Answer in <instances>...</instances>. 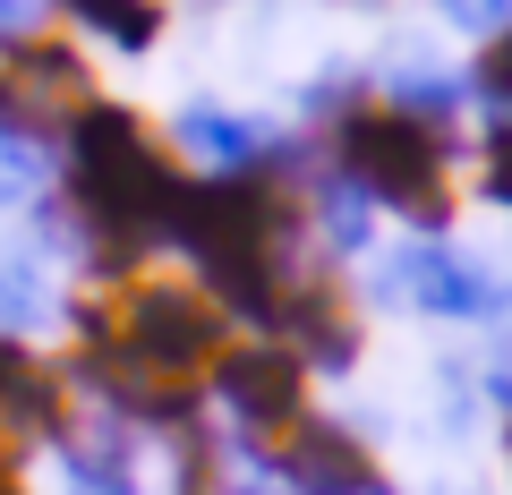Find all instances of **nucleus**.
<instances>
[{
  "instance_id": "f257e3e1",
  "label": "nucleus",
  "mask_w": 512,
  "mask_h": 495,
  "mask_svg": "<svg viewBox=\"0 0 512 495\" xmlns=\"http://www.w3.org/2000/svg\"><path fill=\"white\" fill-rule=\"evenodd\" d=\"M180 197H188L180 154L128 103L77 111V129H69V205L86 222V239H137V248H154L180 222Z\"/></svg>"
},
{
  "instance_id": "f03ea898",
  "label": "nucleus",
  "mask_w": 512,
  "mask_h": 495,
  "mask_svg": "<svg viewBox=\"0 0 512 495\" xmlns=\"http://www.w3.org/2000/svg\"><path fill=\"white\" fill-rule=\"evenodd\" d=\"M333 163L367 205H393L419 231L453 222V137L402 103H350L333 120Z\"/></svg>"
},
{
  "instance_id": "7ed1b4c3",
  "label": "nucleus",
  "mask_w": 512,
  "mask_h": 495,
  "mask_svg": "<svg viewBox=\"0 0 512 495\" xmlns=\"http://www.w3.org/2000/svg\"><path fill=\"white\" fill-rule=\"evenodd\" d=\"M111 316H120V350L163 367V376H214V359L231 350V316L214 308L205 282L180 274H137Z\"/></svg>"
},
{
  "instance_id": "20e7f679",
  "label": "nucleus",
  "mask_w": 512,
  "mask_h": 495,
  "mask_svg": "<svg viewBox=\"0 0 512 495\" xmlns=\"http://www.w3.org/2000/svg\"><path fill=\"white\" fill-rule=\"evenodd\" d=\"M214 402L248 427L256 444H282L299 419H308V367L282 342H231L214 359Z\"/></svg>"
},
{
  "instance_id": "39448f33",
  "label": "nucleus",
  "mask_w": 512,
  "mask_h": 495,
  "mask_svg": "<svg viewBox=\"0 0 512 495\" xmlns=\"http://www.w3.org/2000/svg\"><path fill=\"white\" fill-rule=\"evenodd\" d=\"M265 461H274V478L291 495H393V487H384V470H376V453H367L342 419H316V410Z\"/></svg>"
},
{
  "instance_id": "423d86ee",
  "label": "nucleus",
  "mask_w": 512,
  "mask_h": 495,
  "mask_svg": "<svg viewBox=\"0 0 512 495\" xmlns=\"http://www.w3.org/2000/svg\"><path fill=\"white\" fill-rule=\"evenodd\" d=\"M274 333H291L282 350H291L299 367H325V376H342V367L359 359V316H350V299L333 291L325 274H299L291 291H282Z\"/></svg>"
},
{
  "instance_id": "0eeeda50",
  "label": "nucleus",
  "mask_w": 512,
  "mask_h": 495,
  "mask_svg": "<svg viewBox=\"0 0 512 495\" xmlns=\"http://www.w3.org/2000/svg\"><path fill=\"white\" fill-rule=\"evenodd\" d=\"M384 291H402L410 308H427V316H495L487 265L461 257V248H402L393 274H384Z\"/></svg>"
},
{
  "instance_id": "6e6552de",
  "label": "nucleus",
  "mask_w": 512,
  "mask_h": 495,
  "mask_svg": "<svg viewBox=\"0 0 512 495\" xmlns=\"http://www.w3.org/2000/svg\"><path fill=\"white\" fill-rule=\"evenodd\" d=\"M60 470L77 495H137V461H128V427L120 410H94L86 427L60 436Z\"/></svg>"
},
{
  "instance_id": "1a4fd4ad",
  "label": "nucleus",
  "mask_w": 512,
  "mask_h": 495,
  "mask_svg": "<svg viewBox=\"0 0 512 495\" xmlns=\"http://www.w3.org/2000/svg\"><path fill=\"white\" fill-rule=\"evenodd\" d=\"M180 154H197V163H214V171H248L256 154H265V129L239 120V111L188 103V111H180Z\"/></svg>"
},
{
  "instance_id": "9d476101",
  "label": "nucleus",
  "mask_w": 512,
  "mask_h": 495,
  "mask_svg": "<svg viewBox=\"0 0 512 495\" xmlns=\"http://www.w3.org/2000/svg\"><path fill=\"white\" fill-rule=\"evenodd\" d=\"M77 26H94L103 43H120V52H154L163 43V0H60Z\"/></svg>"
},
{
  "instance_id": "9b49d317",
  "label": "nucleus",
  "mask_w": 512,
  "mask_h": 495,
  "mask_svg": "<svg viewBox=\"0 0 512 495\" xmlns=\"http://www.w3.org/2000/svg\"><path fill=\"white\" fill-rule=\"evenodd\" d=\"M52 325V282L35 274V265H0V342H35V333Z\"/></svg>"
},
{
  "instance_id": "f8f14e48",
  "label": "nucleus",
  "mask_w": 512,
  "mask_h": 495,
  "mask_svg": "<svg viewBox=\"0 0 512 495\" xmlns=\"http://www.w3.org/2000/svg\"><path fill=\"white\" fill-rule=\"evenodd\" d=\"M367 214H376V205H367L342 171H333V180H316V222L333 231V248H367Z\"/></svg>"
},
{
  "instance_id": "ddd939ff",
  "label": "nucleus",
  "mask_w": 512,
  "mask_h": 495,
  "mask_svg": "<svg viewBox=\"0 0 512 495\" xmlns=\"http://www.w3.org/2000/svg\"><path fill=\"white\" fill-rule=\"evenodd\" d=\"M470 86L487 94L495 111H512V26H504V35H495V43H487V52H478V69H470Z\"/></svg>"
},
{
  "instance_id": "4468645a",
  "label": "nucleus",
  "mask_w": 512,
  "mask_h": 495,
  "mask_svg": "<svg viewBox=\"0 0 512 495\" xmlns=\"http://www.w3.org/2000/svg\"><path fill=\"white\" fill-rule=\"evenodd\" d=\"M478 188H487L495 205H512V111L487 129V163H478Z\"/></svg>"
},
{
  "instance_id": "2eb2a0df",
  "label": "nucleus",
  "mask_w": 512,
  "mask_h": 495,
  "mask_svg": "<svg viewBox=\"0 0 512 495\" xmlns=\"http://www.w3.org/2000/svg\"><path fill=\"white\" fill-rule=\"evenodd\" d=\"M444 18L470 26V35H504V26H512V0H444Z\"/></svg>"
},
{
  "instance_id": "dca6fc26",
  "label": "nucleus",
  "mask_w": 512,
  "mask_h": 495,
  "mask_svg": "<svg viewBox=\"0 0 512 495\" xmlns=\"http://www.w3.org/2000/svg\"><path fill=\"white\" fill-rule=\"evenodd\" d=\"M487 385H495V402H504V410H512V342H504V350H495V367H487Z\"/></svg>"
},
{
  "instance_id": "f3484780",
  "label": "nucleus",
  "mask_w": 512,
  "mask_h": 495,
  "mask_svg": "<svg viewBox=\"0 0 512 495\" xmlns=\"http://www.w3.org/2000/svg\"><path fill=\"white\" fill-rule=\"evenodd\" d=\"M26 35V0H0V43H18Z\"/></svg>"
},
{
  "instance_id": "a211bd4d",
  "label": "nucleus",
  "mask_w": 512,
  "mask_h": 495,
  "mask_svg": "<svg viewBox=\"0 0 512 495\" xmlns=\"http://www.w3.org/2000/svg\"><path fill=\"white\" fill-rule=\"evenodd\" d=\"M18 487V444H0V495Z\"/></svg>"
},
{
  "instance_id": "6ab92c4d",
  "label": "nucleus",
  "mask_w": 512,
  "mask_h": 495,
  "mask_svg": "<svg viewBox=\"0 0 512 495\" xmlns=\"http://www.w3.org/2000/svg\"><path fill=\"white\" fill-rule=\"evenodd\" d=\"M9 495H18V487H9Z\"/></svg>"
}]
</instances>
